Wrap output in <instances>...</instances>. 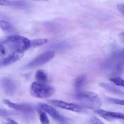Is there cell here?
<instances>
[{
	"label": "cell",
	"mask_w": 124,
	"mask_h": 124,
	"mask_svg": "<svg viewBox=\"0 0 124 124\" xmlns=\"http://www.w3.org/2000/svg\"><path fill=\"white\" fill-rule=\"evenodd\" d=\"M87 78L86 74H83L78 77L75 79L74 86L76 89L79 90L83 86Z\"/></svg>",
	"instance_id": "obj_12"
},
{
	"label": "cell",
	"mask_w": 124,
	"mask_h": 124,
	"mask_svg": "<svg viewBox=\"0 0 124 124\" xmlns=\"http://www.w3.org/2000/svg\"><path fill=\"white\" fill-rule=\"evenodd\" d=\"M55 92V89L53 87L36 82L32 84L30 89V93L32 97L41 99L50 97Z\"/></svg>",
	"instance_id": "obj_3"
},
{
	"label": "cell",
	"mask_w": 124,
	"mask_h": 124,
	"mask_svg": "<svg viewBox=\"0 0 124 124\" xmlns=\"http://www.w3.org/2000/svg\"><path fill=\"white\" fill-rule=\"evenodd\" d=\"M1 85L5 92L9 94H12L15 89V86L11 79H4L1 82Z\"/></svg>",
	"instance_id": "obj_10"
},
{
	"label": "cell",
	"mask_w": 124,
	"mask_h": 124,
	"mask_svg": "<svg viewBox=\"0 0 124 124\" xmlns=\"http://www.w3.org/2000/svg\"><path fill=\"white\" fill-rule=\"evenodd\" d=\"M109 80L116 85L121 86L124 87V80L120 77H115L111 78Z\"/></svg>",
	"instance_id": "obj_16"
},
{
	"label": "cell",
	"mask_w": 124,
	"mask_h": 124,
	"mask_svg": "<svg viewBox=\"0 0 124 124\" xmlns=\"http://www.w3.org/2000/svg\"></svg>",
	"instance_id": "obj_26"
},
{
	"label": "cell",
	"mask_w": 124,
	"mask_h": 124,
	"mask_svg": "<svg viewBox=\"0 0 124 124\" xmlns=\"http://www.w3.org/2000/svg\"><path fill=\"white\" fill-rule=\"evenodd\" d=\"M3 102L9 108L20 111L23 113H30L33 111L32 108L28 105L14 103L8 100H4Z\"/></svg>",
	"instance_id": "obj_7"
},
{
	"label": "cell",
	"mask_w": 124,
	"mask_h": 124,
	"mask_svg": "<svg viewBox=\"0 0 124 124\" xmlns=\"http://www.w3.org/2000/svg\"><path fill=\"white\" fill-rule=\"evenodd\" d=\"M48 40L46 39H38L30 40V48H35L46 43Z\"/></svg>",
	"instance_id": "obj_14"
},
{
	"label": "cell",
	"mask_w": 124,
	"mask_h": 124,
	"mask_svg": "<svg viewBox=\"0 0 124 124\" xmlns=\"http://www.w3.org/2000/svg\"><path fill=\"white\" fill-rule=\"evenodd\" d=\"M24 53L17 51L13 52L8 57L4 59L2 62V63L4 65H8L17 62L23 57Z\"/></svg>",
	"instance_id": "obj_8"
},
{
	"label": "cell",
	"mask_w": 124,
	"mask_h": 124,
	"mask_svg": "<svg viewBox=\"0 0 124 124\" xmlns=\"http://www.w3.org/2000/svg\"><path fill=\"white\" fill-rule=\"evenodd\" d=\"M49 102L57 107L76 113H81L83 110V107L80 105L69 103L60 100H50Z\"/></svg>",
	"instance_id": "obj_6"
},
{
	"label": "cell",
	"mask_w": 124,
	"mask_h": 124,
	"mask_svg": "<svg viewBox=\"0 0 124 124\" xmlns=\"http://www.w3.org/2000/svg\"></svg>",
	"instance_id": "obj_25"
},
{
	"label": "cell",
	"mask_w": 124,
	"mask_h": 124,
	"mask_svg": "<svg viewBox=\"0 0 124 124\" xmlns=\"http://www.w3.org/2000/svg\"><path fill=\"white\" fill-rule=\"evenodd\" d=\"M20 2L16 1L10 0H0V5L4 6H16L19 4Z\"/></svg>",
	"instance_id": "obj_17"
},
{
	"label": "cell",
	"mask_w": 124,
	"mask_h": 124,
	"mask_svg": "<svg viewBox=\"0 0 124 124\" xmlns=\"http://www.w3.org/2000/svg\"><path fill=\"white\" fill-rule=\"evenodd\" d=\"M40 108L48 113L57 123V124H68L67 119L60 114L53 107L44 103L39 104Z\"/></svg>",
	"instance_id": "obj_5"
},
{
	"label": "cell",
	"mask_w": 124,
	"mask_h": 124,
	"mask_svg": "<svg viewBox=\"0 0 124 124\" xmlns=\"http://www.w3.org/2000/svg\"><path fill=\"white\" fill-rule=\"evenodd\" d=\"M39 119L41 124H49L50 122L45 112L42 111H39Z\"/></svg>",
	"instance_id": "obj_15"
},
{
	"label": "cell",
	"mask_w": 124,
	"mask_h": 124,
	"mask_svg": "<svg viewBox=\"0 0 124 124\" xmlns=\"http://www.w3.org/2000/svg\"><path fill=\"white\" fill-rule=\"evenodd\" d=\"M0 27L7 31H9L12 29V27L9 23L3 20L0 21Z\"/></svg>",
	"instance_id": "obj_18"
},
{
	"label": "cell",
	"mask_w": 124,
	"mask_h": 124,
	"mask_svg": "<svg viewBox=\"0 0 124 124\" xmlns=\"http://www.w3.org/2000/svg\"><path fill=\"white\" fill-rule=\"evenodd\" d=\"M109 113L111 117L113 119H124V114L122 113L109 111Z\"/></svg>",
	"instance_id": "obj_19"
},
{
	"label": "cell",
	"mask_w": 124,
	"mask_h": 124,
	"mask_svg": "<svg viewBox=\"0 0 124 124\" xmlns=\"http://www.w3.org/2000/svg\"><path fill=\"white\" fill-rule=\"evenodd\" d=\"M55 54L53 51L45 52L39 55L27 65L28 68H34L46 64L54 57Z\"/></svg>",
	"instance_id": "obj_4"
},
{
	"label": "cell",
	"mask_w": 124,
	"mask_h": 124,
	"mask_svg": "<svg viewBox=\"0 0 124 124\" xmlns=\"http://www.w3.org/2000/svg\"><path fill=\"white\" fill-rule=\"evenodd\" d=\"M35 79L37 82L44 84H46L48 79L46 74L41 70H38L36 71L35 74Z\"/></svg>",
	"instance_id": "obj_11"
},
{
	"label": "cell",
	"mask_w": 124,
	"mask_h": 124,
	"mask_svg": "<svg viewBox=\"0 0 124 124\" xmlns=\"http://www.w3.org/2000/svg\"><path fill=\"white\" fill-rule=\"evenodd\" d=\"M3 124H18L14 120L11 119H7L2 122Z\"/></svg>",
	"instance_id": "obj_23"
},
{
	"label": "cell",
	"mask_w": 124,
	"mask_h": 124,
	"mask_svg": "<svg viewBox=\"0 0 124 124\" xmlns=\"http://www.w3.org/2000/svg\"><path fill=\"white\" fill-rule=\"evenodd\" d=\"M118 10L122 13L123 14H124V4H119L117 6Z\"/></svg>",
	"instance_id": "obj_24"
},
{
	"label": "cell",
	"mask_w": 124,
	"mask_h": 124,
	"mask_svg": "<svg viewBox=\"0 0 124 124\" xmlns=\"http://www.w3.org/2000/svg\"><path fill=\"white\" fill-rule=\"evenodd\" d=\"M91 122L92 124H105L102 121L96 117H92L91 118Z\"/></svg>",
	"instance_id": "obj_21"
},
{
	"label": "cell",
	"mask_w": 124,
	"mask_h": 124,
	"mask_svg": "<svg viewBox=\"0 0 124 124\" xmlns=\"http://www.w3.org/2000/svg\"><path fill=\"white\" fill-rule=\"evenodd\" d=\"M6 53V49L5 46L2 44H0V57L4 55Z\"/></svg>",
	"instance_id": "obj_22"
},
{
	"label": "cell",
	"mask_w": 124,
	"mask_h": 124,
	"mask_svg": "<svg viewBox=\"0 0 124 124\" xmlns=\"http://www.w3.org/2000/svg\"><path fill=\"white\" fill-rule=\"evenodd\" d=\"M76 98L82 107L95 110L102 106L101 100L96 93L91 92H84L76 95Z\"/></svg>",
	"instance_id": "obj_1"
},
{
	"label": "cell",
	"mask_w": 124,
	"mask_h": 124,
	"mask_svg": "<svg viewBox=\"0 0 124 124\" xmlns=\"http://www.w3.org/2000/svg\"><path fill=\"white\" fill-rule=\"evenodd\" d=\"M100 86L107 91L115 94L120 95H124V92L123 90L111 85L107 83H102L100 84Z\"/></svg>",
	"instance_id": "obj_9"
},
{
	"label": "cell",
	"mask_w": 124,
	"mask_h": 124,
	"mask_svg": "<svg viewBox=\"0 0 124 124\" xmlns=\"http://www.w3.org/2000/svg\"><path fill=\"white\" fill-rule=\"evenodd\" d=\"M94 112L95 114L99 115L100 117L103 118L106 121H110L113 119L109 114V111L98 108L95 110Z\"/></svg>",
	"instance_id": "obj_13"
},
{
	"label": "cell",
	"mask_w": 124,
	"mask_h": 124,
	"mask_svg": "<svg viewBox=\"0 0 124 124\" xmlns=\"http://www.w3.org/2000/svg\"><path fill=\"white\" fill-rule=\"evenodd\" d=\"M5 43L13 52L17 51L23 53L30 48V46L29 39L18 35L9 36L5 41Z\"/></svg>",
	"instance_id": "obj_2"
},
{
	"label": "cell",
	"mask_w": 124,
	"mask_h": 124,
	"mask_svg": "<svg viewBox=\"0 0 124 124\" xmlns=\"http://www.w3.org/2000/svg\"><path fill=\"white\" fill-rule=\"evenodd\" d=\"M108 100L110 102L115 104H117V105H124V101L123 100L112 98H108Z\"/></svg>",
	"instance_id": "obj_20"
}]
</instances>
